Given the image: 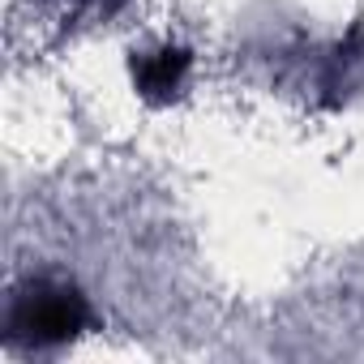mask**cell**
I'll return each instance as SVG.
<instances>
[{
	"mask_svg": "<svg viewBox=\"0 0 364 364\" xmlns=\"http://www.w3.org/2000/svg\"><path fill=\"white\" fill-rule=\"evenodd\" d=\"M90 309L86 296L73 283L60 279H31L14 291L5 326H9V343H35V347H56L69 343L86 330Z\"/></svg>",
	"mask_w": 364,
	"mask_h": 364,
	"instance_id": "1",
	"label": "cell"
},
{
	"mask_svg": "<svg viewBox=\"0 0 364 364\" xmlns=\"http://www.w3.org/2000/svg\"><path fill=\"white\" fill-rule=\"evenodd\" d=\"M189 65L193 56L185 48H159V52H133L129 60V77H133V90L146 99V103H171L180 95V86H185L189 77Z\"/></svg>",
	"mask_w": 364,
	"mask_h": 364,
	"instance_id": "2",
	"label": "cell"
}]
</instances>
